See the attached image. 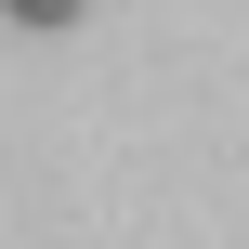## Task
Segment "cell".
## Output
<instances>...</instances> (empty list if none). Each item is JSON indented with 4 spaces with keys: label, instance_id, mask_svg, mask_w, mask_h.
<instances>
[{
    "label": "cell",
    "instance_id": "cell-1",
    "mask_svg": "<svg viewBox=\"0 0 249 249\" xmlns=\"http://www.w3.org/2000/svg\"><path fill=\"white\" fill-rule=\"evenodd\" d=\"M79 13H92V0H0V26H26V39H66Z\"/></svg>",
    "mask_w": 249,
    "mask_h": 249
}]
</instances>
